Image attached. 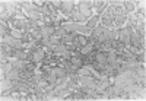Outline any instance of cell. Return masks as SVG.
I'll return each instance as SVG.
<instances>
[{"label":"cell","instance_id":"d6986e66","mask_svg":"<svg viewBox=\"0 0 146 101\" xmlns=\"http://www.w3.org/2000/svg\"><path fill=\"white\" fill-rule=\"evenodd\" d=\"M66 34H67V32L64 31V28H57V29H56V32H54V35H56V37H58V38H63V37H64Z\"/></svg>","mask_w":146,"mask_h":101},{"label":"cell","instance_id":"7a4b0ae2","mask_svg":"<svg viewBox=\"0 0 146 101\" xmlns=\"http://www.w3.org/2000/svg\"><path fill=\"white\" fill-rule=\"evenodd\" d=\"M130 45H133V47H136V48L143 50V52H145V48H146L145 37H143V35H140L137 31L131 32V35H130Z\"/></svg>","mask_w":146,"mask_h":101},{"label":"cell","instance_id":"277c9868","mask_svg":"<svg viewBox=\"0 0 146 101\" xmlns=\"http://www.w3.org/2000/svg\"><path fill=\"white\" fill-rule=\"evenodd\" d=\"M75 3H76V2H73V0H63V2H62V7H60L62 15L69 16V15L72 13L73 7H75Z\"/></svg>","mask_w":146,"mask_h":101},{"label":"cell","instance_id":"8992f818","mask_svg":"<svg viewBox=\"0 0 146 101\" xmlns=\"http://www.w3.org/2000/svg\"><path fill=\"white\" fill-rule=\"evenodd\" d=\"M107 6H108L107 0H95V2H94V13L100 16L102 12L107 9Z\"/></svg>","mask_w":146,"mask_h":101},{"label":"cell","instance_id":"6da1fadb","mask_svg":"<svg viewBox=\"0 0 146 101\" xmlns=\"http://www.w3.org/2000/svg\"><path fill=\"white\" fill-rule=\"evenodd\" d=\"M62 28H64L66 32L70 34H82V35H91L92 31L86 28L85 23H78V22H66L62 25Z\"/></svg>","mask_w":146,"mask_h":101},{"label":"cell","instance_id":"8fae6325","mask_svg":"<svg viewBox=\"0 0 146 101\" xmlns=\"http://www.w3.org/2000/svg\"><path fill=\"white\" fill-rule=\"evenodd\" d=\"M111 48L115 50L117 53H123L124 50H126V44L120 43L118 40H113V41H111Z\"/></svg>","mask_w":146,"mask_h":101},{"label":"cell","instance_id":"ac0fdd59","mask_svg":"<svg viewBox=\"0 0 146 101\" xmlns=\"http://www.w3.org/2000/svg\"><path fill=\"white\" fill-rule=\"evenodd\" d=\"M58 44H62V38H58V37H56V35L50 37V45H51V47L58 45Z\"/></svg>","mask_w":146,"mask_h":101},{"label":"cell","instance_id":"52a82bcc","mask_svg":"<svg viewBox=\"0 0 146 101\" xmlns=\"http://www.w3.org/2000/svg\"><path fill=\"white\" fill-rule=\"evenodd\" d=\"M95 62L98 63L100 66H102V68L110 66V65H108V59H107V52H105V53H104V52H96V53H95Z\"/></svg>","mask_w":146,"mask_h":101},{"label":"cell","instance_id":"7c38bea8","mask_svg":"<svg viewBox=\"0 0 146 101\" xmlns=\"http://www.w3.org/2000/svg\"><path fill=\"white\" fill-rule=\"evenodd\" d=\"M82 56H83V54H80V56H72L70 62H72V66L75 68V69H80V68L83 66V62H82Z\"/></svg>","mask_w":146,"mask_h":101},{"label":"cell","instance_id":"5bb4252c","mask_svg":"<svg viewBox=\"0 0 146 101\" xmlns=\"http://www.w3.org/2000/svg\"><path fill=\"white\" fill-rule=\"evenodd\" d=\"M78 75H80V76H94V70H91V69H88L86 66H82L80 69H78V72H76Z\"/></svg>","mask_w":146,"mask_h":101},{"label":"cell","instance_id":"2e32d148","mask_svg":"<svg viewBox=\"0 0 146 101\" xmlns=\"http://www.w3.org/2000/svg\"><path fill=\"white\" fill-rule=\"evenodd\" d=\"M29 34L32 35V38H35L36 41H40L42 40V34H41V29H31Z\"/></svg>","mask_w":146,"mask_h":101},{"label":"cell","instance_id":"e0dca14e","mask_svg":"<svg viewBox=\"0 0 146 101\" xmlns=\"http://www.w3.org/2000/svg\"><path fill=\"white\" fill-rule=\"evenodd\" d=\"M13 18H16V19H27V15H25V12H23L22 9H16Z\"/></svg>","mask_w":146,"mask_h":101},{"label":"cell","instance_id":"9c48e42d","mask_svg":"<svg viewBox=\"0 0 146 101\" xmlns=\"http://www.w3.org/2000/svg\"><path fill=\"white\" fill-rule=\"evenodd\" d=\"M56 32V28L51 27V25H42L41 27V34H42V38H50V37H53Z\"/></svg>","mask_w":146,"mask_h":101},{"label":"cell","instance_id":"3957f363","mask_svg":"<svg viewBox=\"0 0 146 101\" xmlns=\"http://www.w3.org/2000/svg\"><path fill=\"white\" fill-rule=\"evenodd\" d=\"M88 41V35H82V34H76V37L73 38V45H75L76 50H82L85 45H86Z\"/></svg>","mask_w":146,"mask_h":101},{"label":"cell","instance_id":"30bf717a","mask_svg":"<svg viewBox=\"0 0 146 101\" xmlns=\"http://www.w3.org/2000/svg\"><path fill=\"white\" fill-rule=\"evenodd\" d=\"M100 23V16L98 15H94L86 23H85V25H86V28L89 29V31H94L95 28H96V25H98Z\"/></svg>","mask_w":146,"mask_h":101},{"label":"cell","instance_id":"4fadbf2b","mask_svg":"<svg viewBox=\"0 0 146 101\" xmlns=\"http://www.w3.org/2000/svg\"><path fill=\"white\" fill-rule=\"evenodd\" d=\"M107 59H108V65H113V63L117 60V52L113 48H110L107 52Z\"/></svg>","mask_w":146,"mask_h":101},{"label":"cell","instance_id":"9a60e30c","mask_svg":"<svg viewBox=\"0 0 146 101\" xmlns=\"http://www.w3.org/2000/svg\"><path fill=\"white\" fill-rule=\"evenodd\" d=\"M6 79H10V81H19V70L18 69H12L7 75H6Z\"/></svg>","mask_w":146,"mask_h":101},{"label":"cell","instance_id":"ba28073f","mask_svg":"<svg viewBox=\"0 0 146 101\" xmlns=\"http://www.w3.org/2000/svg\"><path fill=\"white\" fill-rule=\"evenodd\" d=\"M7 62H10L13 65V68L18 70H23L27 66V63H28V60H22V59H16V57H9Z\"/></svg>","mask_w":146,"mask_h":101},{"label":"cell","instance_id":"5b68a950","mask_svg":"<svg viewBox=\"0 0 146 101\" xmlns=\"http://www.w3.org/2000/svg\"><path fill=\"white\" fill-rule=\"evenodd\" d=\"M78 82H79V85L89 86V88H94V90L96 86V81L94 76H80V75H78Z\"/></svg>","mask_w":146,"mask_h":101}]
</instances>
